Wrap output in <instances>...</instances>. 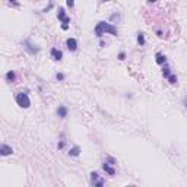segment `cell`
<instances>
[{
    "mask_svg": "<svg viewBox=\"0 0 187 187\" xmlns=\"http://www.w3.org/2000/svg\"><path fill=\"white\" fill-rule=\"evenodd\" d=\"M24 47H25V50H26L29 54H37V53L40 51V47L35 45V44H32L29 40H25V41H24Z\"/></svg>",
    "mask_w": 187,
    "mask_h": 187,
    "instance_id": "277c9868",
    "label": "cell"
},
{
    "mask_svg": "<svg viewBox=\"0 0 187 187\" xmlns=\"http://www.w3.org/2000/svg\"><path fill=\"white\" fill-rule=\"evenodd\" d=\"M57 115H59L60 119H64V117H67V108L64 107V105H61V107H59V108H57Z\"/></svg>",
    "mask_w": 187,
    "mask_h": 187,
    "instance_id": "9c48e42d",
    "label": "cell"
},
{
    "mask_svg": "<svg viewBox=\"0 0 187 187\" xmlns=\"http://www.w3.org/2000/svg\"><path fill=\"white\" fill-rule=\"evenodd\" d=\"M165 61H167V57L164 54H161V53H157V63L158 64L162 66V64H165Z\"/></svg>",
    "mask_w": 187,
    "mask_h": 187,
    "instance_id": "8fae6325",
    "label": "cell"
},
{
    "mask_svg": "<svg viewBox=\"0 0 187 187\" xmlns=\"http://www.w3.org/2000/svg\"><path fill=\"white\" fill-rule=\"evenodd\" d=\"M124 57H126L124 53H120V54H119V59H120V60H124Z\"/></svg>",
    "mask_w": 187,
    "mask_h": 187,
    "instance_id": "ffe728a7",
    "label": "cell"
},
{
    "mask_svg": "<svg viewBox=\"0 0 187 187\" xmlns=\"http://www.w3.org/2000/svg\"><path fill=\"white\" fill-rule=\"evenodd\" d=\"M0 154L3 155V157H7V155H10V154H13V149L10 148V146H7V145H3L0 146Z\"/></svg>",
    "mask_w": 187,
    "mask_h": 187,
    "instance_id": "52a82bcc",
    "label": "cell"
},
{
    "mask_svg": "<svg viewBox=\"0 0 187 187\" xmlns=\"http://www.w3.org/2000/svg\"><path fill=\"white\" fill-rule=\"evenodd\" d=\"M162 75H164V78H167V79H168V76L171 75V72H169V69H168V67H164Z\"/></svg>",
    "mask_w": 187,
    "mask_h": 187,
    "instance_id": "9a60e30c",
    "label": "cell"
},
{
    "mask_svg": "<svg viewBox=\"0 0 187 187\" xmlns=\"http://www.w3.org/2000/svg\"><path fill=\"white\" fill-rule=\"evenodd\" d=\"M79 154H80V149H79V146H73L72 149L69 151V155H70V157H78Z\"/></svg>",
    "mask_w": 187,
    "mask_h": 187,
    "instance_id": "7c38bea8",
    "label": "cell"
},
{
    "mask_svg": "<svg viewBox=\"0 0 187 187\" xmlns=\"http://www.w3.org/2000/svg\"><path fill=\"white\" fill-rule=\"evenodd\" d=\"M103 168H104V171H105V173H108L110 175H114L115 174V169L113 168V167H110V164L107 162V161L103 164Z\"/></svg>",
    "mask_w": 187,
    "mask_h": 187,
    "instance_id": "ba28073f",
    "label": "cell"
},
{
    "mask_svg": "<svg viewBox=\"0 0 187 187\" xmlns=\"http://www.w3.org/2000/svg\"><path fill=\"white\" fill-rule=\"evenodd\" d=\"M57 18H59V21L61 22V29H64V31L69 29V22H70V18L66 15V12H64V9H63V7H59V10H57Z\"/></svg>",
    "mask_w": 187,
    "mask_h": 187,
    "instance_id": "7a4b0ae2",
    "label": "cell"
},
{
    "mask_svg": "<svg viewBox=\"0 0 187 187\" xmlns=\"http://www.w3.org/2000/svg\"><path fill=\"white\" fill-rule=\"evenodd\" d=\"M91 183L94 186H104V180L99 178V175L97 173H91Z\"/></svg>",
    "mask_w": 187,
    "mask_h": 187,
    "instance_id": "5b68a950",
    "label": "cell"
},
{
    "mask_svg": "<svg viewBox=\"0 0 187 187\" xmlns=\"http://www.w3.org/2000/svg\"><path fill=\"white\" fill-rule=\"evenodd\" d=\"M105 32H108V34H111V35H114V37L119 35V31H117V28H115L113 24L104 22V21L98 22L97 26H95V35L103 37V34H105Z\"/></svg>",
    "mask_w": 187,
    "mask_h": 187,
    "instance_id": "6da1fadb",
    "label": "cell"
},
{
    "mask_svg": "<svg viewBox=\"0 0 187 187\" xmlns=\"http://www.w3.org/2000/svg\"><path fill=\"white\" fill-rule=\"evenodd\" d=\"M15 78H16L15 72H7L6 73V79L9 80V82H13V80H15Z\"/></svg>",
    "mask_w": 187,
    "mask_h": 187,
    "instance_id": "5bb4252c",
    "label": "cell"
},
{
    "mask_svg": "<svg viewBox=\"0 0 187 187\" xmlns=\"http://www.w3.org/2000/svg\"><path fill=\"white\" fill-rule=\"evenodd\" d=\"M138 44L142 47V45H145V35L142 34V32H139L138 34Z\"/></svg>",
    "mask_w": 187,
    "mask_h": 187,
    "instance_id": "4fadbf2b",
    "label": "cell"
},
{
    "mask_svg": "<svg viewBox=\"0 0 187 187\" xmlns=\"http://www.w3.org/2000/svg\"><path fill=\"white\" fill-rule=\"evenodd\" d=\"M168 80H169V84H177V76H174V75H169L168 76Z\"/></svg>",
    "mask_w": 187,
    "mask_h": 187,
    "instance_id": "2e32d148",
    "label": "cell"
},
{
    "mask_svg": "<svg viewBox=\"0 0 187 187\" xmlns=\"http://www.w3.org/2000/svg\"><path fill=\"white\" fill-rule=\"evenodd\" d=\"M9 2H10L12 5H15V6H19V2H18V0H9Z\"/></svg>",
    "mask_w": 187,
    "mask_h": 187,
    "instance_id": "d6986e66",
    "label": "cell"
},
{
    "mask_svg": "<svg viewBox=\"0 0 187 187\" xmlns=\"http://www.w3.org/2000/svg\"><path fill=\"white\" fill-rule=\"evenodd\" d=\"M66 45L70 51H76V50H78V41H76L75 38H69L66 41Z\"/></svg>",
    "mask_w": 187,
    "mask_h": 187,
    "instance_id": "8992f818",
    "label": "cell"
},
{
    "mask_svg": "<svg viewBox=\"0 0 187 187\" xmlns=\"http://www.w3.org/2000/svg\"><path fill=\"white\" fill-rule=\"evenodd\" d=\"M66 5H67V7L72 9V7L75 6V2H73V0H66Z\"/></svg>",
    "mask_w": 187,
    "mask_h": 187,
    "instance_id": "e0dca14e",
    "label": "cell"
},
{
    "mask_svg": "<svg viewBox=\"0 0 187 187\" xmlns=\"http://www.w3.org/2000/svg\"><path fill=\"white\" fill-rule=\"evenodd\" d=\"M56 78H57V80H63V79H64V76H63L61 73H57V76H56Z\"/></svg>",
    "mask_w": 187,
    "mask_h": 187,
    "instance_id": "ac0fdd59",
    "label": "cell"
},
{
    "mask_svg": "<svg viewBox=\"0 0 187 187\" xmlns=\"http://www.w3.org/2000/svg\"><path fill=\"white\" fill-rule=\"evenodd\" d=\"M16 103H18V105L19 107H22V108H29L31 107L29 97H28L25 92H19V94H16Z\"/></svg>",
    "mask_w": 187,
    "mask_h": 187,
    "instance_id": "3957f363",
    "label": "cell"
},
{
    "mask_svg": "<svg viewBox=\"0 0 187 187\" xmlns=\"http://www.w3.org/2000/svg\"><path fill=\"white\" fill-rule=\"evenodd\" d=\"M154 2H157V0H148V3H154Z\"/></svg>",
    "mask_w": 187,
    "mask_h": 187,
    "instance_id": "44dd1931",
    "label": "cell"
},
{
    "mask_svg": "<svg viewBox=\"0 0 187 187\" xmlns=\"http://www.w3.org/2000/svg\"><path fill=\"white\" fill-rule=\"evenodd\" d=\"M103 2H110V0H103Z\"/></svg>",
    "mask_w": 187,
    "mask_h": 187,
    "instance_id": "7402d4cb",
    "label": "cell"
},
{
    "mask_svg": "<svg viewBox=\"0 0 187 187\" xmlns=\"http://www.w3.org/2000/svg\"><path fill=\"white\" fill-rule=\"evenodd\" d=\"M51 56H53V59H54V60H61V57H63V53H61L60 50L53 49V50H51Z\"/></svg>",
    "mask_w": 187,
    "mask_h": 187,
    "instance_id": "30bf717a",
    "label": "cell"
}]
</instances>
